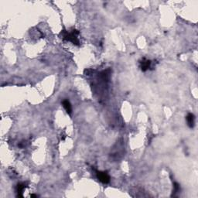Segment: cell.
Returning <instances> with one entry per match:
<instances>
[{
	"mask_svg": "<svg viewBox=\"0 0 198 198\" xmlns=\"http://www.w3.org/2000/svg\"><path fill=\"white\" fill-rule=\"evenodd\" d=\"M79 34V31L77 30H72V32H68L65 30H63L60 33V35H62L63 40L67 41H70L72 44L75 45H79V40L77 38V35Z\"/></svg>",
	"mask_w": 198,
	"mask_h": 198,
	"instance_id": "cell-1",
	"label": "cell"
},
{
	"mask_svg": "<svg viewBox=\"0 0 198 198\" xmlns=\"http://www.w3.org/2000/svg\"><path fill=\"white\" fill-rule=\"evenodd\" d=\"M97 177L99 179V181L101 182L102 183H105V184L109 183L110 181V176L107 172H102V171L97 172Z\"/></svg>",
	"mask_w": 198,
	"mask_h": 198,
	"instance_id": "cell-2",
	"label": "cell"
},
{
	"mask_svg": "<svg viewBox=\"0 0 198 198\" xmlns=\"http://www.w3.org/2000/svg\"><path fill=\"white\" fill-rule=\"evenodd\" d=\"M151 64H152L151 60H149L146 59V58H143L140 61V68H141V70L142 71H146L148 69L150 68Z\"/></svg>",
	"mask_w": 198,
	"mask_h": 198,
	"instance_id": "cell-3",
	"label": "cell"
},
{
	"mask_svg": "<svg viewBox=\"0 0 198 198\" xmlns=\"http://www.w3.org/2000/svg\"><path fill=\"white\" fill-rule=\"evenodd\" d=\"M186 119H187L188 126L190 128H193L194 123H195V116H194V115L192 114V113H189L186 117Z\"/></svg>",
	"mask_w": 198,
	"mask_h": 198,
	"instance_id": "cell-4",
	"label": "cell"
},
{
	"mask_svg": "<svg viewBox=\"0 0 198 198\" xmlns=\"http://www.w3.org/2000/svg\"><path fill=\"white\" fill-rule=\"evenodd\" d=\"M25 188H26V184L23 183H18V184H17V193H18L17 197H23V192Z\"/></svg>",
	"mask_w": 198,
	"mask_h": 198,
	"instance_id": "cell-5",
	"label": "cell"
},
{
	"mask_svg": "<svg viewBox=\"0 0 198 198\" xmlns=\"http://www.w3.org/2000/svg\"><path fill=\"white\" fill-rule=\"evenodd\" d=\"M62 105L63 106H64V109L66 110V111L68 112V114L69 115L71 114V112H72V107H71V103H70V101H69L68 100L63 101Z\"/></svg>",
	"mask_w": 198,
	"mask_h": 198,
	"instance_id": "cell-6",
	"label": "cell"
},
{
	"mask_svg": "<svg viewBox=\"0 0 198 198\" xmlns=\"http://www.w3.org/2000/svg\"><path fill=\"white\" fill-rule=\"evenodd\" d=\"M179 190H180V187H179V183H173V194H176V193H177L179 192Z\"/></svg>",
	"mask_w": 198,
	"mask_h": 198,
	"instance_id": "cell-7",
	"label": "cell"
},
{
	"mask_svg": "<svg viewBox=\"0 0 198 198\" xmlns=\"http://www.w3.org/2000/svg\"><path fill=\"white\" fill-rule=\"evenodd\" d=\"M38 196L36 195V194H31V197H37Z\"/></svg>",
	"mask_w": 198,
	"mask_h": 198,
	"instance_id": "cell-8",
	"label": "cell"
}]
</instances>
